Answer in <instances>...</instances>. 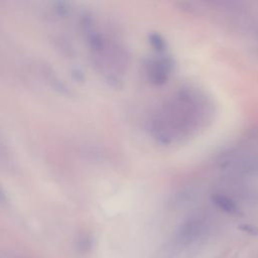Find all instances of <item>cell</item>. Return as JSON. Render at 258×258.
I'll return each mask as SVG.
<instances>
[{
    "label": "cell",
    "instance_id": "6da1fadb",
    "mask_svg": "<svg viewBox=\"0 0 258 258\" xmlns=\"http://www.w3.org/2000/svg\"><path fill=\"white\" fill-rule=\"evenodd\" d=\"M217 204L219 205V207L221 209H223L224 211L228 212V213H233L236 211V206L234 203H232L231 201L224 199V198H220L219 200H217Z\"/></svg>",
    "mask_w": 258,
    "mask_h": 258
},
{
    "label": "cell",
    "instance_id": "7a4b0ae2",
    "mask_svg": "<svg viewBox=\"0 0 258 258\" xmlns=\"http://www.w3.org/2000/svg\"><path fill=\"white\" fill-rule=\"evenodd\" d=\"M54 10L60 15H66L69 12V5L66 2H56L54 3Z\"/></svg>",
    "mask_w": 258,
    "mask_h": 258
},
{
    "label": "cell",
    "instance_id": "5b68a950",
    "mask_svg": "<svg viewBox=\"0 0 258 258\" xmlns=\"http://www.w3.org/2000/svg\"><path fill=\"white\" fill-rule=\"evenodd\" d=\"M5 201H6L5 192H4V190L2 189V187L0 186V202H1V203H3V202H5Z\"/></svg>",
    "mask_w": 258,
    "mask_h": 258
},
{
    "label": "cell",
    "instance_id": "3957f363",
    "mask_svg": "<svg viewBox=\"0 0 258 258\" xmlns=\"http://www.w3.org/2000/svg\"><path fill=\"white\" fill-rule=\"evenodd\" d=\"M91 246H92V243H91V240L88 237H86L85 239H81L79 244H78V247L80 248V251H82V252L89 251Z\"/></svg>",
    "mask_w": 258,
    "mask_h": 258
},
{
    "label": "cell",
    "instance_id": "277c9868",
    "mask_svg": "<svg viewBox=\"0 0 258 258\" xmlns=\"http://www.w3.org/2000/svg\"><path fill=\"white\" fill-rule=\"evenodd\" d=\"M243 231L251 234V235H258V229H256L253 226H249V225H245L243 227Z\"/></svg>",
    "mask_w": 258,
    "mask_h": 258
}]
</instances>
